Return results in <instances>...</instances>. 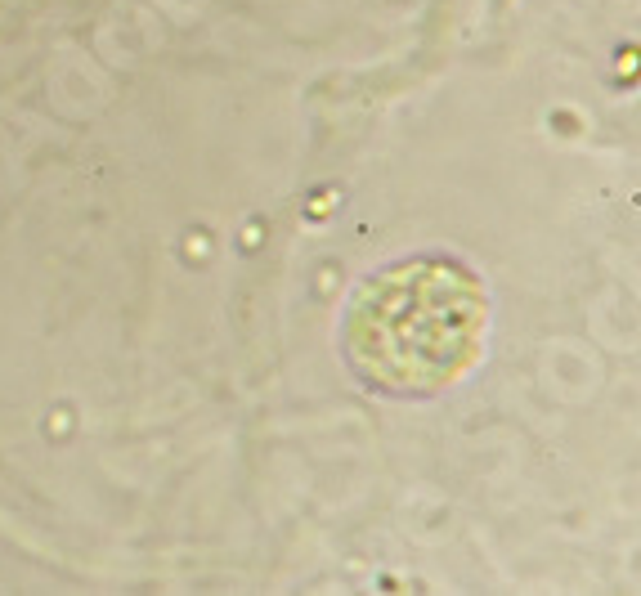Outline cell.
I'll use <instances>...</instances> for the list:
<instances>
[{
    "mask_svg": "<svg viewBox=\"0 0 641 596\" xmlns=\"http://www.w3.org/2000/svg\"><path fill=\"white\" fill-rule=\"evenodd\" d=\"M485 328L480 283L453 260H413L364 283L346 328L350 363L386 395H431L471 368Z\"/></svg>",
    "mask_w": 641,
    "mask_h": 596,
    "instance_id": "6da1fadb",
    "label": "cell"
}]
</instances>
